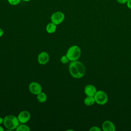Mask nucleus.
<instances>
[{
	"label": "nucleus",
	"mask_w": 131,
	"mask_h": 131,
	"mask_svg": "<svg viewBox=\"0 0 131 131\" xmlns=\"http://www.w3.org/2000/svg\"><path fill=\"white\" fill-rule=\"evenodd\" d=\"M4 125L8 129H16L19 125V121L16 116L9 115L4 118Z\"/></svg>",
	"instance_id": "nucleus-2"
},
{
	"label": "nucleus",
	"mask_w": 131,
	"mask_h": 131,
	"mask_svg": "<svg viewBox=\"0 0 131 131\" xmlns=\"http://www.w3.org/2000/svg\"><path fill=\"white\" fill-rule=\"evenodd\" d=\"M0 131H4V128L1 126H0Z\"/></svg>",
	"instance_id": "nucleus-22"
},
{
	"label": "nucleus",
	"mask_w": 131,
	"mask_h": 131,
	"mask_svg": "<svg viewBox=\"0 0 131 131\" xmlns=\"http://www.w3.org/2000/svg\"><path fill=\"white\" fill-rule=\"evenodd\" d=\"M66 55L70 61L77 60L81 55V49L78 46H72L68 50Z\"/></svg>",
	"instance_id": "nucleus-3"
},
{
	"label": "nucleus",
	"mask_w": 131,
	"mask_h": 131,
	"mask_svg": "<svg viewBox=\"0 0 131 131\" xmlns=\"http://www.w3.org/2000/svg\"><path fill=\"white\" fill-rule=\"evenodd\" d=\"M37 99L39 102L43 103L47 100V96L45 93L41 92L37 95Z\"/></svg>",
	"instance_id": "nucleus-13"
},
{
	"label": "nucleus",
	"mask_w": 131,
	"mask_h": 131,
	"mask_svg": "<svg viewBox=\"0 0 131 131\" xmlns=\"http://www.w3.org/2000/svg\"><path fill=\"white\" fill-rule=\"evenodd\" d=\"M20 2V0H8V2L9 4L13 6L18 5Z\"/></svg>",
	"instance_id": "nucleus-16"
},
{
	"label": "nucleus",
	"mask_w": 131,
	"mask_h": 131,
	"mask_svg": "<svg viewBox=\"0 0 131 131\" xmlns=\"http://www.w3.org/2000/svg\"><path fill=\"white\" fill-rule=\"evenodd\" d=\"M31 117V114L29 112L27 111H23L20 112L17 118L20 123H25L27 122Z\"/></svg>",
	"instance_id": "nucleus-7"
},
{
	"label": "nucleus",
	"mask_w": 131,
	"mask_h": 131,
	"mask_svg": "<svg viewBox=\"0 0 131 131\" xmlns=\"http://www.w3.org/2000/svg\"><path fill=\"white\" fill-rule=\"evenodd\" d=\"M56 25L52 22L49 23L46 26V31L48 33L51 34L54 33L56 30Z\"/></svg>",
	"instance_id": "nucleus-11"
},
{
	"label": "nucleus",
	"mask_w": 131,
	"mask_h": 131,
	"mask_svg": "<svg viewBox=\"0 0 131 131\" xmlns=\"http://www.w3.org/2000/svg\"><path fill=\"white\" fill-rule=\"evenodd\" d=\"M23 1H24V2H29L30 1H31V0H23Z\"/></svg>",
	"instance_id": "nucleus-23"
},
{
	"label": "nucleus",
	"mask_w": 131,
	"mask_h": 131,
	"mask_svg": "<svg viewBox=\"0 0 131 131\" xmlns=\"http://www.w3.org/2000/svg\"><path fill=\"white\" fill-rule=\"evenodd\" d=\"M90 131H101V129L97 126H93L90 129Z\"/></svg>",
	"instance_id": "nucleus-17"
},
{
	"label": "nucleus",
	"mask_w": 131,
	"mask_h": 131,
	"mask_svg": "<svg viewBox=\"0 0 131 131\" xmlns=\"http://www.w3.org/2000/svg\"><path fill=\"white\" fill-rule=\"evenodd\" d=\"M84 91L86 96H94L97 92V90L94 85L92 84H88L85 86Z\"/></svg>",
	"instance_id": "nucleus-10"
},
{
	"label": "nucleus",
	"mask_w": 131,
	"mask_h": 131,
	"mask_svg": "<svg viewBox=\"0 0 131 131\" xmlns=\"http://www.w3.org/2000/svg\"><path fill=\"white\" fill-rule=\"evenodd\" d=\"M16 131H29L30 130V127L25 124H20L16 128Z\"/></svg>",
	"instance_id": "nucleus-14"
},
{
	"label": "nucleus",
	"mask_w": 131,
	"mask_h": 131,
	"mask_svg": "<svg viewBox=\"0 0 131 131\" xmlns=\"http://www.w3.org/2000/svg\"><path fill=\"white\" fill-rule=\"evenodd\" d=\"M102 126L104 131H115L116 130L115 124L111 121H105L103 123Z\"/></svg>",
	"instance_id": "nucleus-9"
},
{
	"label": "nucleus",
	"mask_w": 131,
	"mask_h": 131,
	"mask_svg": "<svg viewBox=\"0 0 131 131\" xmlns=\"http://www.w3.org/2000/svg\"><path fill=\"white\" fill-rule=\"evenodd\" d=\"M64 13L61 11H56L53 13L51 16V22L56 25L62 23L64 20Z\"/></svg>",
	"instance_id": "nucleus-5"
},
{
	"label": "nucleus",
	"mask_w": 131,
	"mask_h": 131,
	"mask_svg": "<svg viewBox=\"0 0 131 131\" xmlns=\"http://www.w3.org/2000/svg\"><path fill=\"white\" fill-rule=\"evenodd\" d=\"M69 69L70 74L75 78H82L85 73L84 66L82 62L78 60L71 61Z\"/></svg>",
	"instance_id": "nucleus-1"
},
{
	"label": "nucleus",
	"mask_w": 131,
	"mask_h": 131,
	"mask_svg": "<svg viewBox=\"0 0 131 131\" xmlns=\"http://www.w3.org/2000/svg\"><path fill=\"white\" fill-rule=\"evenodd\" d=\"M120 4H125L127 3L128 0H116Z\"/></svg>",
	"instance_id": "nucleus-18"
},
{
	"label": "nucleus",
	"mask_w": 131,
	"mask_h": 131,
	"mask_svg": "<svg viewBox=\"0 0 131 131\" xmlns=\"http://www.w3.org/2000/svg\"><path fill=\"white\" fill-rule=\"evenodd\" d=\"M37 60L39 64H45L49 60V55L46 52H42L38 55Z\"/></svg>",
	"instance_id": "nucleus-8"
},
{
	"label": "nucleus",
	"mask_w": 131,
	"mask_h": 131,
	"mask_svg": "<svg viewBox=\"0 0 131 131\" xmlns=\"http://www.w3.org/2000/svg\"><path fill=\"white\" fill-rule=\"evenodd\" d=\"M95 102V100L94 96H87L86 97L84 100V103L88 106H90L94 104Z\"/></svg>",
	"instance_id": "nucleus-12"
},
{
	"label": "nucleus",
	"mask_w": 131,
	"mask_h": 131,
	"mask_svg": "<svg viewBox=\"0 0 131 131\" xmlns=\"http://www.w3.org/2000/svg\"><path fill=\"white\" fill-rule=\"evenodd\" d=\"M3 34H4V31L2 29L0 28V37L1 36H2L3 35Z\"/></svg>",
	"instance_id": "nucleus-20"
},
{
	"label": "nucleus",
	"mask_w": 131,
	"mask_h": 131,
	"mask_svg": "<svg viewBox=\"0 0 131 131\" xmlns=\"http://www.w3.org/2000/svg\"><path fill=\"white\" fill-rule=\"evenodd\" d=\"M127 6L129 9H131V0H128L127 2Z\"/></svg>",
	"instance_id": "nucleus-19"
},
{
	"label": "nucleus",
	"mask_w": 131,
	"mask_h": 131,
	"mask_svg": "<svg viewBox=\"0 0 131 131\" xmlns=\"http://www.w3.org/2000/svg\"><path fill=\"white\" fill-rule=\"evenodd\" d=\"M69 61V59L68 58V57H67V56L66 55H64V56H62L61 58H60V61L63 63V64H65V63H67L68 62V61Z\"/></svg>",
	"instance_id": "nucleus-15"
},
{
	"label": "nucleus",
	"mask_w": 131,
	"mask_h": 131,
	"mask_svg": "<svg viewBox=\"0 0 131 131\" xmlns=\"http://www.w3.org/2000/svg\"><path fill=\"white\" fill-rule=\"evenodd\" d=\"M4 122V119L2 117H0V124H2Z\"/></svg>",
	"instance_id": "nucleus-21"
},
{
	"label": "nucleus",
	"mask_w": 131,
	"mask_h": 131,
	"mask_svg": "<svg viewBox=\"0 0 131 131\" xmlns=\"http://www.w3.org/2000/svg\"><path fill=\"white\" fill-rule=\"evenodd\" d=\"M29 91L34 95H38L42 92L41 85L37 82H32L29 85Z\"/></svg>",
	"instance_id": "nucleus-6"
},
{
	"label": "nucleus",
	"mask_w": 131,
	"mask_h": 131,
	"mask_svg": "<svg viewBox=\"0 0 131 131\" xmlns=\"http://www.w3.org/2000/svg\"><path fill=\"white\" fill-rule=\"evenodd\" d=\"M95 102L99 105H104L108 101V96L107 94L103 91H97L94 96Z\"/></svg>",
	"instance_id": "nucleus-4"
}]
</instances>
